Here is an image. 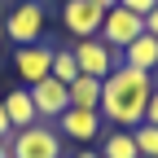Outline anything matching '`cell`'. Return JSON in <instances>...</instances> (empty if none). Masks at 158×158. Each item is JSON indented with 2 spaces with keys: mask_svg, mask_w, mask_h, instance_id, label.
I'll return each instance as SVG.
<instances>
[{
  "mask_svg": "<svg viewBox=\"0 0 158 158\" xmlns=\"http://www.w3.org/2000/svg\"><path fill=\"white\" fill-rule=\"evenodd\" d=\"M154 88H158V75L118 62V66L101 79V118H106V123H114V127H127V132L141 127Z\"/></svg>",
  "mask_w": 158,
  "mask_h": 158,
  "instance_id": "obj_1",
  "label": "cell"
},
{
  "mask_svg": "<svg viewBox=\"0 0 158 158\" xmlns=\"http://www.w3.org/2000/svg\"><path fill=\"white\" fill-rule=\"evenodd\" d=\"M9 158H62V132L53 123H31L9 136Z\"/></svg>",
  "mask_w": 158,
  "mask_h": 158,
  "instance_id": "obj_2",
  "label": "cell"
},
{
  "mask_svg": "<svg viewBox=\"0 0 158 158\" xmlns=\"http://www.w3.org/2000/svg\"><path fill=\"white\" fill-rule=\"evenodd\" d=\"M44 31H48V9L40 5V0H22V5H13L9 18H5V35L18 48L22 44H40Z\"/></svg>",
  "mask_w": 158,
  "mask_h": 158,
  "instance_id": "obj_3",
  "label": "cell"
},
{
  "mask_svg": "<svg viewBox=\"0 0 158 158\" xmlns=\"http://www.w3.org/2000/svg\"><path fill=\"white\" fill-rule=\"evenodd\" d=\"M101 18H106V9L92 0H62V31L70 40H97Z\"/></svg>",
  "mask_w": 158,
  "mask_h": 158,
  "instance_id": "obj_4",
  "label": "cell"
},
{
  "mask_svg": "<svg viewBox=\"0 0 158 158\" xmlns=\"http://www.w3.org/2000/svg\"><path fill=\"white\" fill-rule=\"evenodd\" d=\"M57 132H62V141H75V145H92V141H101V132H106V118L97 114V110H62L57 114Z\"/></svg>",
  "mask_w": 158,
  "mask_h": 158,
  "instance_id": "obj_5",
  "label": "cell"
},
{
  "mask_svg": "<svg viewBox=\"0 0 158 158\" xmlns=\"http://www.w3.org/2000/svg\"><path fill=\"white\" fill-rule=\"evenodd\" d=\"M70 53L79 62V75H92V79H106L118 62H123V53H114L106 40H75Z\"/></svg>",
  "mask_w": 158,
  "mask_h": 158,
  "instance_id": "obj_6",
  "label": "cell"
},
{
  "mask_svg": "<svg viewBox=\"0 0 158 158\" xmlns=\"http://www.w3.org/2000/svg\"><path fill=\"white\" fill-rule=\"evenodd\" d=\"M136 35H145V18H136V13H127V9H118V5H114V9H106L97 40H106L114 53H123Z\"/></svg>",
  "mask_w": 158,
  "mask_h": 158,
  "instance_id": "obj_7",
  "label": "cell"
},
{
  "mask_svg": "<svg viewBox=\"0 0 158 158\" xmlns=\"http://www.w3.org/2000/svg\"><path fill=\"white\" fill-rule=\"evenodd\" d=\"M13 70L22 75V88H31V84H40V79H48L53 75V44H22L13 53Z\"/></svg>",
  "mask_w": 158,
  "mask_h": 158,
  "instance_id": "obj_8",
  "label": "cell"
},
{
  "mask_svg": "<svg viewBox=\"0 0 158 158\" xmlns=\"http://www.w3.org/2000/svg\"><path fill=\"white\" fill-rule=\"evenodd\" d=\"M31 101H35V114H40V123H57V114L70 110V92L62 79H40V84H31Z\"/></svg>",
  "mask_w": 158,
  "mask_h": 158,
  "instance_id": "obj_9",
  "label": "cell"
},
{
  "mask_svg": "<svg viewBox=\"0 0 158 158\" xmlns=\"http://www.w3.org/2000/svg\"><path fill=\"white\" fill-rule=\"evenodd\" d=\"M5 114H9L13 132H22V127L40 123V114H35V101H31V88H13V92L5 97Z\"/></svg>",
  "mask_w": 158,
  "mask_h": 158,
  "instance_id": "obj_10",
  "label": "cell"
},
{
  "mask_svg": "<svg viewBox=\"0 0 158 158\" xmlns=\"http://www.w3.org/2000/svg\"><path fill=\"white\" fill-rule=\"evenodd\" d=\"M123 66H136V70L158 75V40L154 35H136L132 44L123 48Z\"/></svg>",
  "mask_w": 158,
  "mask_h": 158,
  "instance_id": "obj_11",
  "label": "cell"
},
{
  "mask_svg": "<svg viewBox=\"0 0 158 158\" xmlns=\"http://www.w3.org/2000/svg\"><path fill=\"white\" fill-rule=\"evenodd\" d=\"M66 92H70V106H75V110H97V114H101V79L79 75Z\"/></svg>",
  "mask_w": 158,
  "mask_h": 158,
  "instance_id": "obj_12",
  "label": "cell"
},
{
  "mask_svg": "<svg viewBox=\"0 0 158 158\" xmlns=\"http://www.w3.org/2000/svg\"><path fill=\"white\" fill-rule=\"evenodd\" d=\"M101 158H141L136 154V141L127 127H114V132H101V149H97Z\"/></svg>",
  "mask_w": 158,
  "mask_h": 158,
  "instance_id": "obj_13",
  "label": "cell"
},
{
  "mask_svg": "<svg viewBox=\"0 0 158 158\" xmlns=\"http://www.w3.org/2000/svg\"><path fill=\"white\" fill-rule=\"evenodd\" d=\"M53 79H62L66 88L79 79V62H75V53H70V48H53Z\"/></svg>",
  "mask_w": 158,
  "mask_h": 158,
  "instance_id": "obj_14",
  "label": "cell"
},
{
  "mask_svg": "<svg viewBox=\"0 0 158 158\" xmlns=\"http://www.w3.org/2000/svg\"><path fill=\"white\" fill-rule=\"evenodd\" d=\"M132 141H136V154H141V158H158V127L154 123L132 127Z\"/></svg>",
  "mask_w": 158,
  "mask_h": 158,
  "instance_id": "obj_15",
  "label": "cell"
},
{
  "mask_svg": "<svg viewBox=\"0 0 158 158\" xmlns=\"http://www.w3.org/2000/svg\"><path fill=\"white\" fill-rule=\"evenodd\" d=\"M154 5H158V0H118V9H127V13H136V18H145Z\"/></svg>",
  "mask_w": 158,
  "mask_h": 158,
  "instance_id": "obj_16",
  "label": "cell"
},
{
  "mask_svg": "<svg viewBox=\"0 0 158 158\" xmlns=\"http://www.w3.org/2000/svg\"><path fill=\"white\" fill-rule=\"evenodd\" d=\"M13 136V123H9V114H5V97H0V141H9Z\"/></svg>",
  "mask_w": 158,
  "mask_h": 158,
  "instance_id": "obj_17",
  "label": "cell"
},
{
  "mask_svg": "<svg viewBox=\"0 0 158 158\" xmlns=\"http://www.w3.org/2000/svg\"><path fill=\"white\" fill-rule=\"evenodd\" d=\"M145 123H154V127H158V88H154V97H149V106H145Z\"/></svg>",
  "mask_w": 158,
  "mask_h": 158,
  "instance_id": "obj_18",
  "label": "cell"
},
{
  "mask_svg": "<svg viewBox=\"0 0 158 158\" xmlns=\"http://www.w3.org/2000/svg\"><path fill=\"white\" fill-rule=\"evenodd\" d=\"M145 35H154V40H158V5L145 13Z\"/></svg>",
  "mask_w": 158,
  "mask_h": 158,
  "instance_id": "obj_19",
  "label": "cell"
},
{
  "mask_svg": "<svg viewBox=\"0 0 158 158\" xmlns=\"http://www.w3.org/2000/svg\"><path fill=\"white\" fill-rule=\"evenodd\" d=\"M75 158H101V154H97V149H79Z\"/></svg>",
  "mask_w": 158,
  "mask_h": 158,
  "instance_id": "obj_20",
  "label": "cell"
},
{
  "mask_svg": "<svg viewBox=\"0 0 158 158\" xmlns=\"http://www.w3.org/2000/svg\"><path fill=\"white\" fill-rule=\"evenodd\" d=\"M92 5H101V9H114V5H118V0H92Z\"/></svg>",
  "mask_w": 158,
  "mask_h": 158,
  "instance_id": "obj_21",
  "label": "cell"
},
{
  "mask_svg": "<svg viewBox=\"0 0 158 158\" xmlns=\"http://www.w3.org/2000/svg\"><path fill=\"white\" fill-rule=\"evenodd\" d=\"M0 158H9V141H0Z\"/></svg>",
  "mask_w": 158,
  "mask_h": 158,
  "instance_id": "obj_22",
  "label": "cell"
},
{
  "mask_svg": "<svg viewBox=\"0 0 158 158\" xmlns=\"http://www.w3.org/2000/svg\"><path fill=\"white\" fill-rule=\"evenodd\" d=\"M13 5H22V0H13Z\"/></svg>",
  "mask_w": 158,
  "mask_h": 158,
  "instance_id": "obj_23",
  "label": "cell"
}]
</instances>
